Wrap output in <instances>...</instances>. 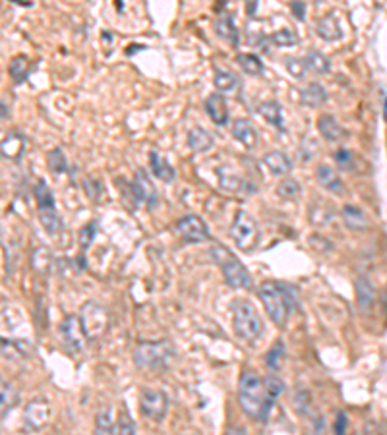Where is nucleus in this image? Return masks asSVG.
<instances>
[{
	"label": "nucleus",
	"mask_w": 387,
	"mask_h": 435,
	"mask_svg": "<svg viewBox=\"0 0 387 435\" xmlns=\"http://www.w3.org/2000/svg\"><path fill=\"white\" fill-rule=\"evenodd\" d=\"M315 31H318V35L325 39V41H337V39H341L343 37V29L339 26V22L335 16H324V18L318 22V26H315Z\"/></svg>",
	"instance_id": "nucleus-24"
},
{
	"label": "nucleus",
	"mask_w": 387,
	"mask_h": 435,
	"mask_svg": "<svg viewBox=\"0 0 387 435\" xmlns=\"http://www.w3.org/2000/svg\"><path fill=\"white\" fill-rule=\"evenodd\" d=\"M27 74H29V64H27L26 56H16L12 62H10V76L14 83L26 82Z\"/></svg>",
	"instance_id": "nucleus-34"
},
{
	"label": "nucleus",
	"mask_w": 387,
	"mask_h": 435,
	"mask_svg": "<svg viewBox=\"0 0 387 435\" xmlns=\"http://www.w3.org/2000/svg\"><path fill=\"white\" fill-rule=\"evenodd\" d=\"M188 435H199V434H188Z\"/></svg>",
	"instance_id": "nucleus-49"
},
{
	"label": "nucleus",
	"mask_w": 387,
	"mask_h": 435,
	"mask_svg": "<svg viewBox=\"0 0 387 435\" xmlns=\"http://www.w3.org/2000/svg\"><path fill=\"white\" fill-rule=\"evenodd\" d=\"M277 194L283 200H297L298 196H300V184L295 178H285V180L279 182Z\"/></svg>",
	"instance_id": "nucleus-38"
},
{
	"label": "nucleus",
	"mask_w": 387,
	"mask_h": 435,
	"mask_svg": "<svg viewBox=\"0 0 387 435\" xmlns=\"http://www.w3.org/2000/svg\"><path fill=\"white\" fill-rule=\"evenodd\" d=\"M304 62H306L308 70H312L314 74H327L331 70L329 58L322 55V53H318V51H310L306 58H304Z\"/></svg>",
	"instance_id": "nucleus-30"
},
{
	"label": "nucleus",
	"mask_w": 387,
	"mask_h": 435,
	"mask_svg": "<svg viewBox=\"0 0 387 435\" xmlns=\"http://www.w3.org/2000/svg\"><path fill=\"white\" fill-rule=\"evenodd\" d=\"M35 200H37V207H39V209L56 207V205H54L56 201H54L53 191H51V188L47 186L45 180L37 182V186H35Z\"/></svg>",
	"instance_id": "nucleus-33"
},
{
	"label": "nucleus",
	"mask_w": 387,
	"mask_h": 435,
	"mask_svg": "<svg viewBox=\"0 0 387 435\" xmlns=\"http://www.w3.org/2000/svg\"><path fill=\"white\" fill-rule=\"evenodd\" d=\"M188 147L194 153H206L213 147V136L204 128H194L188 132Z\"/></svg>",
	"instance_id": "nucleus-20"
},
{
	"label": "nucleus",
	"mask_w": 387,
	"mask_h": 435,
	"mask_svg": "<svg viewBox=\"0 0 387 435\" xmlns=\"http://www.w3.org/2000/svg\"><path fill=\"white\" fill-rule=\"evenodd\" d=\"M215 31L219 33V37H223L225 41H229V43L234 46V49L238 46V41H240V33H238V29H236L233 18H231L229 14H223V16H219V18H217Z\"/></svg>",
	"instance_id": "nucleus-22"
},
{
	"label": "nucleus",
	"mask_w": 387,
	"mask_h": 435,
	"mask_svg": "<svg viewBox=\"0 0 387 435\" xmlns=\"http://www.w3.org/2000/svg\"><path fill=\"white\" fill-rule=\"evenodd\" d=\"M236 62L240 64V68L248 76H260L263 72V64H261L260 56L250 55V53H240L236 56Z\"/></svg>",
	"instance_id": "nucleus-32"
},
{
	"label": "nucleus",
	"mask_w": 387,
	"mask_h": 435,
	"mask_svg": "<svg viewBox=\"0 0 387 435\" xmlns=\"http://www.w3.org/2000/svg\"><path fill=\"white\" fill-rule=\"evenodd\" d=\"M315 178H318L322 188H325L327 191H331L335 196H343V194H345V184H343V180L339 178V174L335 173L331 167L320 164V167L315 169Z\"/></svg>",
	"instance_id": "nucleus-15"
},
{
	"label": "nucleus",
	"mask_w": 387,
	"mask_h": 435,
	"mask_svg": "<svg viewBox=\"0 0 387 435\" xmlns=\"http://www.w3.org/2000/svg\"><path fill=\"white\" fill-rule=\"evenodd\" d=\"M47 163H49V169L56 174H63L68 171V163H66V157L60 149H53L49 157H47Z\"/></svg>",
	"instance_id": "nucleus-39"
},
{
	"label": "nucleus",
	"mask_w": 387,
	"mask_h": 435,
	"mask_svg": "<svg viewBox=\"0 0 387 435\" xmlns=\"http://www.w3.org/2000/svg\"><path fill=\"white\" fill-rule=\"evenodd\" d=\"M95 232H97V225H95V223H88L85 227L81 228L80 246H81V250H83V252H85V250L90 248L91 242H93V238H95Z\"/></svg>",
	"instance_id": "nucleus-44"
},
{
	"label": "nucleus",
	"mask_w": 387,
	"mask_h": 435,
	"mask_svg": "<svg viewBox=\"0 0 387 435\" xmlns=\"http://www.w3.org/2000/svg\"><path fill=\"white\" fill-rule=\"evenodd\" d=\"M16 6H33V2H22V0H12Z\"/></svg>",
	"instance_id": "nucleus-48"
},
{
	"label": "nucleus",
	"mask_w": 387,
	"mask_h": 435,
	"mask_svg": "<svg viewBox=\"0 0 387 435\" xmlns=\"http://www.w3.org/2000/svg\"><path fill=\"white\" fill-rule=\"evenodd\" d=\"M258 296H260L261 304H263L271 321L281 329L287 325L288 318H290V309H293L287 289L281 282H261L258 287Z\"/></svg>",
	"instance_id": "nucleus-2"
},
{
	"label": "nucleus",
	"mask_w": 387,
	"mask_h": 435,
	"mask_svg": "<svg viewBox=\"0 0 387 435\" xmlns=\"http://www.w3.org/2000/svg\"><path fill=\"white\" fill-rule=\"evenodd\" d=\"M231 132H233L234 139L240 142L246 149H252V147L258 145V130H256V126L248 118H236L233 122Z\"/></svg>",
	"instance_id": "nucleus-13"
},
{
	"label": "nucleus",
	"mask_w": 387,
	"mask_h": 435,
	"mask_svg": "<svg viewBox=\"0 0 387 435\" xmlns=\"http://www.w3.org/2000/svg\"><path fill=\"white\" fill-rule=\"evenodd\" d=\"M16 402H18V391L12 387V383L4 381L2 383V418H6Z\"/></svg>",
	"instance_id": "nucleus-35"
},
{
	"label": "nucleus",
	"mask_w": 387,
	"mask_h": 435,
	"mask_svg": "<svg viewBox=\"0 0 387 435\" xmlns=\"http://www.w3.org/2000/svg\"><path fill=\"white\" fill-rule=\"evenodd\" d=\"M149 164H151V173L163 182H172L174 180V169H172V164L159 155L157 151H151L149 155Z\"/></svg>",
	"instance_id": "nucleus-25"
},
{
	"label": "nucleus",
	"mask_w": 387,
	"mask_h": 435,
	"mask_svg": "<svg viewBox=\"0 0 387 435\" xmlns=\"http://www.w3.org/2000/svg\"><path fill=\"white\" fill-rule=\"evenodd\" d=\"M176 230H179L182 240H186L190 244H201V242L209 240V228L198 215H186V217L179 219Z\"/></svg>",
	"instance_id": "nucleus-10"
},
{
	"label": "nucleus",
	"mask_w": 387,
	"mask_h": 435,
	"mask_svg": "<svg viewBox=\"0 0 387 435\" xmlns=\"http://www.w3.org/2000/svg\"><path fill=\"white\" fill-rule=\"evenodd\" d=\"M174 350L167 341H155V343H142L135 346L134 362L142 370H165L169 368Z\"/></svg>",
	"instance_id": "nucleus-5"
},
{
	"label": "nucleus",
	"mask_w": 387,
	"mask_h": 435,
	"mask_svg": "<svg viewBox=\"0 0 387 435\" xmlns=\"http://www.w3.org/2000/svg\"><path fill=\"white\" fill-rule=\"evenodd\" d=\"M81 329H83V335L88 341H97L105 335L108 327V314L107 309L95 304V302H88L83 304L80 316Z\"/></svg>",
	"instance_id": "nucleus-7"
},
{
	"label": "nucleus",
	"mask_w": 387,
	"mask_h": 435,
	"mask_svg": "<svg viewBox=\"0 0 387 435\" xmlns=\"http://www.w3.org/2000/svg\"><path fill=\"white\" fill-rule=\"evenodd\" d=\"M283 360H285V346H283V343H275V346L265 356V364H267L270 370L279 372L281 366H283Z\"/></svg>",
	"instance_id": "nucleus-37"
},
{
	"label": "nucleus",
	"mask_w": 387,
	"mask_h": 435,
	"mask_svg": "<svg viewBox=\"0 0 387 435\" xmlns=\"http://www.w3.org/2000/svg\"><path fill=\"white\" fill-rule=\"evenodd\" d=\"M117 434L118 435H135V424L130 412L126 410V407L120 408L117 418Z\"/></svg>",
	"instance_id": "nucleus-36"
},
{
	"label": "nucleus",
	"mask_w": 387,
	"mask_h": 435,
	"mask_svg": "<svg viewBox=\"0 0 387 435\" xmlns=\"http://www.w3.org/2000/svg\"><path fill=\"white\" fill-rule=\"evenodd\" d=\"M376 302V290L374 284L370 282L368 277H359L356 279V304L361 312H370Z\"/></svg>",
	"instance_id": "nucleus-16"
},
{
	"label": "nucleus",
	"mask_w": 387,
	"mask_h": 435,
	"mask_svg": "<svg viewBox=\"0 0 387 435\" xmlns=\"http://www.w3.org/2000/svg\"><path fill=\"white\" fill-rule=\"evenodd\" d=\"M233 329L236 336L248 345H256L263 335L260 314L248 300H236L233 304Z\"/></svg>",
	"instance_id": "nucleus-3"
},
{
	"label": "nucleus",
	"mask_w": 387,
	"mask_h": 435,
	"mask_svg": "<svg viewBox=\"0 0 387 435\" xmlns=\"http://www.w3.org/2000/svg\"><path fill=\"white\" fill-rule=\"evenodd\" d=\"M115 434V420L113 410L105 407L95 418V435H113Z\"/></svg>",
	"instance_id": "nucleus-31"
},
{
	"label": "nucleus",
	"mask_w": 387,
	"mask_h": 435,
	"mask_svg": "<svg viewBox=\"0 0 387 435\" xmlns=\"http://www.w3.org/2000/svg\"><path fill=\"white\" fill-rule=\"evenodd\" d=\"M215 87L221 93H234L238 89V78L231 70L215 68Z\"/></svg>",
	"instance_id": "nucleus-29"
},
{
	"label": "nucleus",
	"mask_w": 387,
	"mask_h": 435,
	"mask_svg": "<svg viewBox=\"0 0 387 435\" xmlns=\"http://www.w3.org/2000/svg\"><path fill=\"white\" fill-rule=\"evenodd\" d=\"M263 164L270 169L271 173L277 174H287L290 169H293V161H290V157L287 153H283V151H270V153L263 155Z\"/></svg>",
	"instance_id": "nucleus-18"
},
{
	"label": "nucleus",
	"mask_w": 387,
	"mask_h": 435,
	"mask_svg": "<svg viewBox=\"0 0 387 435\" xmlns=\"http://www.w3.org/2000/svg\"><path fill=\"white\" fill-rule=\"evenodd\" d=\"M347 424H349V420L345 416V412H339L337 414V420H335V435H345V429H347Z\"/></svg>",
	"instance_id": "nucleus-45"
},
{
	"label": "nucleus",
	"mask_w": 387,
	"mask_h": 435,
	"mask_svg": "<svg viewBox=\"0 0 387 435\" xmlns=\"http://www.w3.org/2000/svg\"><path fill=\"white\" fill-rule=\"evenodd\" d=\"M231 238H233L234 246L238 250L250 254L260 244V228H258V223L246 211H238L236 217H234L233 225H231Z\"/></svg>",
	"instance_id": "nucleus-6"
},
{
	"label": "nucleus",
	"mask_w": 387,
	"mask_h": 435,
	"mask_svg": "<svg viewBox=\"0 0 387 435\" xmlns=\"http://www.w3.org/2000/svg\"><path fill=\"white\" fill-rule=\"evenodd\" d=\"M325 101H327V91L324 89V85L318 82L308 83L306 87L300 93V103L306 105V107H312V109H318L322 107Z\"/></svg>",
	"instance_id": "nucleus-17"
},
{
	"label": "nucleus",
	"mask_w": 387,
	"mask_h": 435,
	"mask_svg": "<svg viewBox=\"0 0 387 435\" xmlns=\"http://www.w3.org/2000/svg\"><path fill=\"white\" fill-rule=\"evenodd\" d=\"M211 257L219 265V269H221L223 277H225V282L231 289H252V277H250V273H248V269L244 267L240 259L231 250H227L223 246L217 244L211 248Z\"/></svg>",
	"instance_id": "nucleus-4"
},
{
	"label": "nucleus",
	"mask_w": 387,
	"mask_h": 435,
	"mask_svg": "<svg viewBox=\"0 0 387 435\" xmlns=\"http://www.w3.org/2000/svg\"><path fill=\"white\" fill-rule=\"evenodd\" d=\"M263 385H265V393H267V397L273 400L285 393V383H283L277 375H267V377L263 379Z\"/></svg>",
	"instance_id": "nucleus-40"
},
{
	"label": "nucleus",
	"mask_w": 387,
	"mask_h": 435,
	"mask_svg": "<svg viewBox=\"0 0 387 435\" xmlns=\"http://www.w3.org/2000/svg\"><path fill=\"white\" fill-rule=\"evenodd\" d=\"M60 339H63V345L66 346L68 352H80L83 348V329H81L80 318L78 316H66L60 323Z\"/></svg>",
	"instance_id": "nucleus-11"
},
{
	"label": "nucleus",
	"mask_w": 387,
	"mask_h": 435,
	"mask_svg": "<svg viewBox=\"0 0 387 435\" xmlns=\"http://www.w3.org/2000/svg\"><path fill=\"white\" fill-rule=\"evenodd\" d=\"M318 130L327 142H337L345 136V130L339 126V122L331 114H322L318 118Z\"/></svg>",
	"instance_id": "nucleus-23"
},
{
	"label": "nucleus",
	"mask_w": 387,
	"mask_h": 435,
	"mask_svg": "<svg viewBox=\"0 0 387 435\" xmlns=\"http://www.w3.org/2000/svg\"><path fill=\"white\" fill-rule=\"evenodd\" d=\"M130 191L134 196L135 203H145L149 209H154L159 203L157 190H155L154 184L147 178V174L144 171H138L135 173V178L132 182V186H130Z\"/></svg>",
	"instance_id": "nucleus-12"
},
{
	"label": "nucleus",
	"mask_w": 387,
	"mask_h": 435,
	"mask_svg": "<svg viewBox=\"0 0 387 435\" xmlns=\"http://www.w3.org/2000/svg\"><path fill=\"white\" fill-rule=\"evenodd\" d=\"M238 402L246 416L267 422L275 400L267 397L265 385L260 375H256L254 372H244L240 377V385H238Z\"/></svg>",
	"instance_id": "nucleus-1"
},
{
	"label": "nucleus",
	"mask_w": 387,
	"mask_h": 435,
	"mask_svg": "<svg viewBox=\"0 0 387 435\" xmlns=\"http://www.w3.org/2000/svg\"><path fill=\"white\" fill-rule=\"evenodd\" d=\"M140 408L142 414L151 418L155 422H163L169 410V397L157 389H144L140 395Z\"/></svg>",
	"instance_id": "nucleus-9"
},
{
	"label": "nucleus",
	"mask_w": 387,
	"mask_h": 435,
	"mask_svg": "<svg viewBox=\"0 0 387 435\" xmlns=\"http://www.w3.org/2000/svg\"><path fill=\"white\" fill-rule=\"evenodd\" d=\"M39 221H41L43 228L51 236H56L63 230V221H60V215H58L56 207L39 209Z\"/></svg>",
	"instance_id": "nucleus-27"
},
{
	"label": "nucleus",
	"mask_w": 387,
	"mask_h": 435,
	"mask_svg": "<svg viewBox=\"0 0 387 435\" xmlns=\"http://www.w3.org/2000/svg\"><path fill=\"white\" fill-rule=\"evenodd\" d=\"M258 112L265 118V122H270L271 126H275L277 130H285V122H283V110L277 101H263L258 107Z\"/></svg>",
	"instance_id": "nucleus-19"
},
{
	"label": "nucleus",
	"mask_w": 387,
	"mask_h": 435,
	"mask_svg": "<svg viewBox=\"0 0 387 435\" xmlns=\"http://www.w3.org/2000/svg\"><path fill=\"white\" fill-rule=\"evenodd\" d=\"M26 151V137L18 134V132H12L8 136L4 137L2 142V155L4 159H19L22 153Z\"/></svg>",
	"instance_id": "nucleus-21"
},
{
	"label": "nucleus",
	"mask_w": 387,
	"mask_h": 435,
	"mask_svg": "<svg viewBox=\"0 0 387 435\" xmlns=\"http://www.w3.org/2000/svg\"><path fill=\"white\" fill-rule=\"evenodd\" d=\"M206 112L217 126H227V122H229V105H227L225 97L221 93H213V95L207 97Z\"/></svg>",
	"instance_id": "nucleus-14"
},
{
	"label": "nucleus",
	"mask_w": 387,
	"mask_h": 435,
	"mask_svg": "<svg viewBox=\"0 0 387 435\" xmlns=\"http://www.w3.org/2000/svg\"><path fill=\"white\" fill-rule=\"evenodd\" d=\"M343 221H345V225L352 230H364V228L368 227V219L364 215V211L359 207H354V205H345L343 207Z\"/></svg>",
	"instance_id": "nucleus-26"
},
{
	"label": "nucleus",
	"mask_w": 387,
	"mask_h": 435,
	"mask_svg": "<svg viewBox=\"0 0 387 435\" xmlns=\"http://www.w3.org/2000/svg\"><path fill=\"white\" fill-rule=\"evenodd\" d=\"M225 435H248L246 434V429L240 426H233V427H229L225 432Z\"/></svg>",
	"instance_id": "nucleus-47"
},
{
	"label": "nucleus",
	"mask_w": 387,
	"mask_h": 435,
	"mask_svg": "<svg viewBox=\"0 0 387 435\" xmlns=\"http://www.w3.org/2000/svg\"><path fill=\"white\" fill-rule=\"evenodd\" d=\"M51 418V407L45 397H35L26 404L24 410V429L27 434H35L41 432L49 424Z\"/></svg>",
	"instance_id": "nucleus-8"
},
{
	"label": "nucleus",
	"mask_w": 387,
	"mask_h": 435,
	"mask_svg": "<svg viewBox=\"0 0 387 435\" xmlns=\"http://www.w3.org/2000/svg\"><path fill=\"white\" fill-rule=\"evenodd\" d=\"M335 163L343 171H354V157L349 149H337L335 151Z\"/></svg>",
	"instance_id": "nucleus-43"
},
{
	"label": "nucleus",
	"mask_w": 387,
	"mask_h": 435,
	"mask_svg": "<svg viewBox=\"0 0 387 435\" xmlns=\"http://www.w3.org/2000/svg\"><path fill=\"white\" fill-rule=\"evenodd\" d=\"M31 265H33V269L37 273L47 275V273L51 271V267H53V254H51V250L47 246H37L35 250H33V254H31Z\"/></svg>",
	"instance_id": "nucleus-28"
},
{
	"label": "nucleus",
	"mask_w": 387,
	"mask_h": 435,
	"mask_svg": "<svg viewBox=\"0 0 387 435\" xmlns=\"http://www.w3.org/2000/svg\"><path fill=\"white\" fill-rule=\"evenodd\" d=\"M271 43L277 46H293L297 45V35L293 29H279L271 35Z\"/></svg>",
	"instance_id": "nucleus-42"
},
{
	"label": "nucleus",
	"mask_w": 387,
	"mask_h": 435,
	"mask_svg": "<svg viewBox=\"0 0 387 435\" xmlns=\"http://www.w3.org/2000/svg\"><path fill=\"white\" fill-rule=\"evenodd\" d=\"M290 10H293V14L297 16V19H304V12H306V6H304L302 2H293V4H290Z\"/></svg>",
	"instance_id": "nucleus-46"
},
{
	"label": "nucleus",
	"mask_w": 387,
	"mask_h": 435,
	"mask_svg": "<svg viewBox=\"0 0 387 435\" xmlns=\"http://www.w3.org/2000/svg\"><path fill=\"white\" fill-rule=\"evenodd\" d=\"M285 68H287V72L293 76V78H297V80H304L306 78V70L308 66L304 60H300V58H285Z\"/></svg>",
	"instance_id": "nucleus-41"
}]
</instances>
